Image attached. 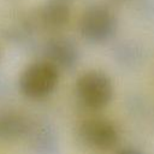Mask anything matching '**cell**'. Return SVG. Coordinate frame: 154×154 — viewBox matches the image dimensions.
I'll return each mask as SVG.
<instances>
[{"mask_svg": "<svg viewBox=\"0 0 154 154\" xmlns=\"http://www.w3.org/2000/svg\"><path fill=\"white\" fill-rule=\"evenodd\" d=\"M117 154H142V153H140V152H138V150H136V149L126 148V149H123V150L118 152Z\"/></svg>", "mask_w": 154, "mask_h": 154, "instance_id": "cell-9", "label": "cell"}, {"mask_svg": "<svg viewBox=\"0 0 154 154\" xmlns=\"http://www.w3.org/2000/svg\"><path fill=\"white\" fill-rule=\"evenodd\" d=\"M26 138L35 154H58L59 152L58 135L54 128L47 122L31 123Z\"/></svg>", "mask_w": 154, "mask_h": 154, "instance_id": "cell-7", "label": "cell"}, {"mask_svg": "<svg viewBox=\"0 0 154 154\" xmlns=\"http://www.w3.org/2000/svg\"><path fill=\"white\" fill-rule=\"evenodd\" d=\"M38 25L48 30H60L71 17V2L66 0H46L36 13Z\"/></svg>", "mask_w": 154, "mask_h": 154, "instance_id": "cell-6", "label": "cell"}, {"mask_svg": "<svg viewBox=\"0 0 154 154\" xmlns=\"http://www.w3.org/2000/svg\"><path fill=\"white\" fill-rule=\"evenodd\" d=\"M111 1L114 4H126V2H130L132 0H111Z\"/></svg>", "mask_w": 154, "mask_h": 154, "instance_id": "cell-10", "label": "cell"}, {"mask_svg": "<svg viewBox=\"0 0 154 154\" xmlns=\"http://www.w3.org/2000/svg\"><path fill=\"white\" fill-rule=\"evenodd\" d=\"M43 59L59 70H73L81 59V51L76 41L67 36H52L41 46Z\"/></svg>", "mask_w": 154, "mask_h": 154, "instance_id": "cell-5", "label": "cell"}, {"mask_svg": "<svg viewBox=\"0 0 154 154\" xmlns=\"http://www.w3.org/2000/svg\"><path fill=\"white\" fill-rule=\"evenodd\" d=\"M118 29V18L106 4L88 5L79 18V34L89 43L101 45L113 38Z\"/></svg>", "mask_w": 154, "mask_h": 154, "instance_id": "cell-1", "label": "cell"}, {"mask_svg": "<svg viewBox=\"0 0 154 154\" xmlns=\"http://www.w3.org/2000/svg\"><path fill=\"white\" fill-rule=\"evenodd\" d=\"M66 1H69V2H72V1H75V0H66Z\"/></svg>", "mask_w": 154, "mask_h": 154, "instance_id": "cell-12", "label": "cell"}, {"mask_svg": "<svg viewBox=\"0 0 154 154\" xmlns=\"http://www.w3.org/2000/svg\"><path fill=\"white\" fill-rule=\"evenodd\" d=\"M60 70L42 59L25 66L18 78V89L28 99L41 100L48 97L59 83Z\"/></svg>", "mask_w": 154, "mask_h": 154, "instance_id": "cell-2", "label": "cell"}, {"mask_svg": "<svg viewBox=\"0 0 154 154\" xmlns=\"http://www.w3.org/2000/svg\"><path fill=\"white\" fill-rule=\"evenodd\" d=\"M76 137L84 148L105 153L118 144L119 131L112 120L105 117H91L78 125Z\"/></svg>", "mask_w": 154, "mask_h": 154, "instance_id": "cell-4", "label": "cell"}, {"mask_svg": "<svg viewBox=\"0 0 154 154\" xmlns=\"http://www.w3.org/2000/svg\"><path fill=\"white\" fill-rule=\"evenodd\" d=\"M31 122L16 111H0V141L13 142L26 138Z\"/></svg>", "mask_w": 154, "mask_h": 154, "instance_id": "cell-8", "label": "cell"}, {"mask_svg": "<svg viewBox=\"0 0 154 154\" xmlns=\"http://www.w3.org/2000/svg\"><path fill=\"white\" fill-rule=\"evenodd\" d=\"M75 91L78 101L88 109L101 111L107 107L114 95L111 77L101 70H88L76 81Z\"/></svg>", "mask_w": 154, "mask_h": 154, "instance_id": "cell-3", "label": "cell"}, {"mask_svg": "<svg viewBox=\"0 0 154 154\" xmlns=\"http://www.w3.org/2000/svg\"><path fill=\"white\" fill-rule=\"evenodd\" d=\"M0 61H1V48H0Z\"/></svg>", "mask_w": 154, "mask_h": 154, "instance_id": "cell-11", "label": "cell"}]
</instances>
